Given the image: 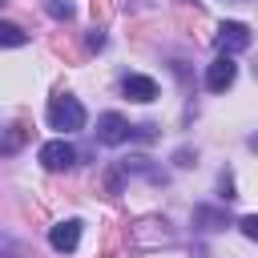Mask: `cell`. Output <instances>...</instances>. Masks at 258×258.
<instances>
[{"label": "cell", "instance_id": "cell-1", "mask_svg": "<svg viewBox=\"0 0 258 258\" xmlns=\"http://www.w3.org/2000/svg\"><path fill=\"white\" fill-rule=\"evenodd\" d=\"M48 125L60 129V133H77V129H85V109H81V101L69 97V93H56V97L48 101Z\"/></svg>", "mask_w": 258, "mask_h": 258}, {"label": "cell", "instance_id": "cell-2", "mask_svg": "<svg viewBox=\"0 0 258 258\" xmlns=\"http://www.w3.org/2000/svg\"><path fill=\"white\" fill-rule=\"evenodd\" d=\"M169 242H173V230L161 218H141L133 226V246L137 250H157V246H169Z\"/></svg>", "mask_w": 258, "mask_h": 258}, {"label": "cell", "instance_id": "cell-3", "mask_svg": "<svg viewBox=\"0 0 258 258\" xmlns=\"http://www.w3.org/2000/svg\"><path fill=\"white\" fill-rule=\"evenodd\" d=\"M129 137H133V125H129L121 113H101V117H97V141L121 145V141H129Z\"/></svg>", "mask_w": 258, "mask_h": 258}, {"label": "cell", "instance_id": "cell-4", "mask_svg": "<svg viewBox=\"0 0 258 258\" xmlns=\"http://www.w3.org/2000/svg\"><path fill=\"white\" fill-rule=\"evenodd\" d=\"M214 44L226 52V56H234V52H242V48H250V28L246 24H238V20H226L222 28H218V36H214Z\"/></svg>", "mask_w": 258, "mask_h": 258}, {"label": "cell", "instance_id": "cell-5", "mask_svg": "<svg viewBox=\"0 0 258 258\" xmlns=\"http://www.w3.org/2000/svg\"><path fill=\"white\" fill-rule=\"evenodd\" d=\"M36 157H40V165H44V169H52V173H56V169H69V165L77 161V149L60 137V141H44Z\"/></svg>", "mask_w": 258, "mask_h": 258}, {"label": "cell", "instance_id": "cell-6", "mask_svg": "<svg viewBox=\"0 0 258 258\" xmlns=\"http://www.w3.org/2000/svg\"><path fill=\"white\" fill-rule=\"evenodd\" d=\"M234 77H238V64H234V56H218L210 69H206V89L210 93H226L230 85H234Z\"/></svg>", "mask_w": 258, "mask_h": 258}, {"label": "cell", "instance_id": "cell-7", "mask_svg": "<svg viewBox=\"0 0 258 258\" xmlns=\"http://www.w3.org/2000/svg\"><path fill=\"white\" fill-rule=\"evenodd\" d=\"M48 242H52V250H56V254H73V250L81 246V222H77V218L56 222V226L48 230Z\"/></svg>", "mask_w": 258, "mask_h": 258}, {"label": "cell", "instance_id": "cell-8", "mask_svg": "<svg viewBox=\"0 0 258 258\" xmlns=\"http://www.w3.org/2000/svg\"><path fill=\"white\" fill-rule=\"evenodd\" d=\"M121 89H125V97H129V101H141V105H149V101H157V81H153V77H141V73H129V77L121 81Z\"/></svg>", "mask_w": 258, "mask_h": 258}, {"label": "cell", "instance_id": "cell-9", "mask_svg": "<svg viewBox=\"0 0 258 258\" xmlns=\"http://www.w3.org/2000/svg\"><path fill=\"white\" fill-rule=\"evenodd\" d=\"M194 222H202V230H222L230 218H226V210H210V206H198V210H194Z\"/></svg>", "mask_w": 258, "mask_h": 258}, {"label": "cell", "instance_id": "cell-10", "mask_svg": "<svg viewBox=\"0 0 258 258\" xmlns=\"http://www.w3.org/2000/svg\"><path fill=\"white\" fill-rule=\"evenodd\" d=\"M20 44H28V32L16 24H0V48H20Z\"/></svg>", "mask_w": 258, "mask_h": 258}, {"label": "cell", "instance_id": "cell-11", "mask_svg": "<svg viewBox=\"0 0 258 258\" xmlns=\"http://www.w3.org/2000/svg\"><path fill=\"white\" fill-rule=\"evenodd\" d=\"M24 125H12V133H4L0 137V153H12V149H20V141H24Z\"/></svg>", "mask_w": 258, "mask_h": 258}, {"label": "cell", "instance_id": "cell-12", "mask_svg": "<svg viewBox=\"0 0 258 258\" xmlns=\"http://www.w3.org/2000/svg\"><path fill=\"white\" fill-rule=\"evenodd\" d=\"M48 12H52L56 20H73V4H69V0H48Z\"/></svg>", "mask_w": 258, "mask_h": 258}, {"label": "cell", "instance_id": "cell-13", "mask_svg": "<svg viewBox=\"0 0 258 258\" xmlns=\"http://www.w3.org/2000/svg\"><path fill=\"white\" fill-rule=\"evenodd\" d=\"M238 226H242V234H246L250 242H258V214H246V218H242Z\"/></svg>", "mask_w": 258, "mask_h": 258}, {"label": "cell", "instance_id": "cell-14", "mask_svg": "<svg viewBox=\"0 0 258 258\" xmlns=\"http://www.w3.org/2000/svg\"><path fill=\"white\" fill-rule=\"evenodd\" d=\"M85 44H89V48H105V32H97V28H93V32L85 36Z\"/></svg>", "mask_w": 258, "mask_h": 258}, {"label": "cell", "instance_id": "cell-15", "mask_svg": "<svg viewBox=\"0 0 258 258\" xmlns=\"http://www.w3.org/2000/svg\"><path fill=\"white\" fill-rule=\"evenodd\" d=\"M250 149H254V153H258V133H254V137H250Z\"/></svg>", "mask_w": 258, "mask_h": 258}, {"label": "cell", "instance_id": "cell-16", "mask_svg": "<svg viewBox=\"0 0 258 258\" xmlns=\"http://www.w3.org/2000/svg\"><path fill=\"white\" fill-rule=\"evenodd\" d=\"M4 4H8V0H0V8H4Z\"/></svg>", "mask_w": 258, "mask_h": 258}]
</instances>
